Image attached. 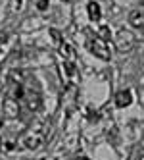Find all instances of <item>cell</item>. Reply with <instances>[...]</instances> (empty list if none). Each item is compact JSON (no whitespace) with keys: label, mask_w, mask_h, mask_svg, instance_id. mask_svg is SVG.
<instances>
[{"label":"cell","mask_w":144,"mask_h":160,"mask_svg":"<svg viewBox=\"0 0 144 160\" xmlns=\"http://www.w3.org/2000/svg\"><path fill=\"white\" fill-rule=\"evenodd\" d=\"M50 35H52L54 42H56V47H58V52H60L62 60H63V66L65 64H75L77 66V52H75V48L71 44L60 35V31L58 29H50Z\"/></svg>","instance_id":"cell-1"},{"label":"cell","mask_w":144,"mask_h":160,"mask_svg":"<svg viewBox=\"0 0 144 160\" xmlns=\"http://www.w3.org/2000/svg\"><path fill=\"white\" fill-rule=\"evenodd\" d=\"M86 48L91 50L94 56L102 58V60L112 58V50H109V47H108V41H104L102 37H98L96 33L86 31Z\"/></svg>","instance_id":"cell-2"},{"label":"cell","mask_w":144,"mask_h":160,"mask_svg":"<svg viewBox=\"0 0 144 160\" xmlns=\"http://www.w3.org/2000/svg\"><path fill=\"white\" fill-rule=\"evenodd\" d=\"M44 139H46V128L40 123V125H35V128H31L25 135L23 139H21V143H23L25 148H29V151H35V148H39Z\"/></svg>","instance_id":"cell-3"},{"label":"cell","mask_w":144,"mask_h":160,"mask_svg":"<svg viewBox=\"0 0 144 160\" xmlns=\"http://www.w3.org/2000/svg\"><path fill=\"white\" fill-rule=\"evenodd\" d=\"M115 44H117V48L121 52H129L132 48V44H135V37H132L129 31H119L117 39H115Z\"/></svg>","instance_id":"cell-4"},{"label":"cell","mask_w":144,"mask_h":160,"mask_svg":"<svg viewBox=\"0 0 144 160\" xmlns=\"http://www.w3.org/2000/svg\"><path fill=\"white\" fill-rule=\"evenodd\" d=\"M132 102V91H129V89H125V91H119V93L115 95V104L119 106V108H125V106H129Z\"/></svg>","instance_id":"cell-5"},{"label":"cell","mask_w":144,"mask_h":160,"mask_svg":"<svg viewBox=\"0 0 144 160\" xmlns=\"http://www.w3.org/2000/svg\"><path fill=\"white\" fill-rule=\"evenodd\" d=\"M129 23L137 29H142L144 27V10H132L129 16Z\"/></svg>","instance_id":"cell-6"},{"label":"cell","mask_w":144,"mask_h":160,"mask_svg":"<svg viewBox=\"0 0 144 160\" xmlns=\"http://www.w3.org/2000/svg\"><path fill=\"white\" fill-rule=\"evenodd\" d=\"M88 18H91L92 21H98L102 18V10H100V6H98V2H88Z\"/></svg>","instance_id":"cell-7"},{"label":"cell","mask_w":144,"mask_h":160,"mask_svg":"<svg viewBox=\"0 0 144 160\" xmlns=\"http://www.w3.org/2000/svg\"><path fill=\"white\" fill-rule=\"evenodd\" d=\"M23 8V0H10V10L12 12H19Z\"/></svg>","instance_id":"cell-8"},{"label":"cell","mask_w":144,"mask_h":160,"mask_svg":"<svg viewBox=\"0 0 144 160\" xmlns=\"http://www.w3.org/2000/svg\"><path fill=\"white\" fill-rule=\"evenodd\" d=\"M98 37H102L104 41H108V39H109V29H108V27H102L100 33H98Z\"/></svg>","instance_id":"cell-9"},{"label":"cell","mask_w":144,"mask_h":160,"mask_svg":"<svg viewBox=\"0 0 144 160\" xmlns=\"http://www.w3.org/2000/svg\"><path fill=\"white\" fill-rule=\"evenodd\" d=\"M131 160H144V151H135V154H132Z\"/></svg>","instance_id":"cell-10"},{"label":"cell","mask_w":144,"mask_h":160,"mask_svg":"<svg viewBox=\"0 0 144 160\" xmlns=\"http://www.w3.org/2000/svg\"><path fill=\"white\" fill-rule=\"evenodd\" d=\"M48 6V0H39V10H46Z\"/></svg>","instance_id":"cell-11"},{"label":"cell","mask_w":144,"mask_h":160,"mask_svg":"<svg viewBox=\"0 0 144 160\" xmlns=\"http://www.w3.org/2000/svg\"><path fill=\"white\" fill-rule=\"evenodd\" d=\"M62 2H71V0H62Z\"/></svg>","instance_id":"cell-12"}]
</instances>
